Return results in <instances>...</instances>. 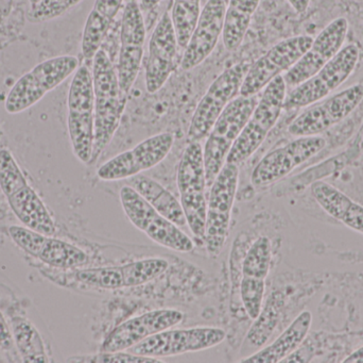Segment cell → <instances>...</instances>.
Listing matches in <instances>:
<instances>
[{
  "mask_svg": "<svg viewBox=\"0 0 363 363\" xmlns=\"http://www.w3.org/2000/svg\"><path fill=\"white\" fill-rule=\"evenodd\" d=\"M94 96H95V136L93 157L95 163L108 146L121 125L128 94L119 85L117 68L108 53L100 49L93 59Z\"/></svg>",
  "mask_w": 363,
  "mask_h": 363,
  "instance_id": "cell-1",
  "label": "cell"
},
{
  "mask_svg": "<svg viewBox=\"0 0 363 363\" xmlns=\"http://www.w3.org/2000/svg\"><path fill=\"white\" fill-rule=\"evenodd\" d=\"M287 90L283 75L273 79L264 87L257 106L233 144L226 158V163L239 166L262 146L281 117Z\"/></svg>",
  "mask_w": 363,
  "mask_h": 363,
  "instance_id": "cell-2",
  "label": "cell"
},
{
  "mask_svg": "<svg viewBox=\"0 0 363 363\" xmlns=\"http://www.w3.org/2000/svg\"><path fill=\"white\" fill-rule=\"evenodd\" d=\"M67 127L72 151L79 161L91 163L95 136L93 74L86 65L74 72L67 97Z\"/></svg>",
  "mask_w": 363,
  "mask_h": 363,
  "instance_id": "cell-3",
  "label": "cell"
},
{
  "mask_svg": "<svg viewBox=\"0 0 363 363\" xmlns=\"http://www.w3.org/2000/svg\"><path fill=\"white\" fill-rule=\"evenodd\" d=\"M258 96H237L218 117L203 147L207 188L219 174L235 141L249 121L258 104Z\"/></svg>",
  "mask_w": 363,
  "mask_h": 363,
  "instance_id": "cell-4",
  "label": "cell"
},
{
  "mask_svg": "<svg viewBox=\"0 0 363 363\" xmlns=\"http://www.w3.org/2000/svg\"><path fill=\"white\" fill-rule=\"evenodd\" d=\"M79 68L78 58L60 55L34 66L13 85L4 102L10 114H18L38 104Z\"/></svg>",
  "mask_w": 363,
  "mask_h": 363,
  "instance_id": "cell-5",
  "label": "cell"
},
{
  "mask_svg": "<svg viewBox=\"0 0 363 363\" xmlns=\"http://www.w3.org/2000/svg\"><path fill=\"white\" fill-rule=\"evenodd\" d=\"M177 185L187 226L196 239L204 241L207 183L200 142H189L186 146L177 172Z\"/></svg>",
  "mask_w": 363,
  "mask_h": 363,
  "instance_id": "cell-6",
  "label": "cell"
},
{
  "mask_svg": "<svg viewBox=\"0 0 363 363\" xmlns=\"http://www.w3.org/2000/svg\"><path fill=\"white\" fill-rule=\"evenodd\" d=\"M169 268L163 258H149L129 262L123 266L102 268L77 269L64 275V286L72 283L89 289L119 290L146 285L159 278Z\"/></svg>",
  "mask_w": 363,
  "mask_h": 363,
  "instance_id": "cell-7",
  "label": "cell"
},
{
  "mask_svg": "<svg viewBox=\"0 0 363 363\" xmlns=\"http://www.w3.org/2000/svg\"><path fill=\"white\" fill-rule=\"evenodd\" d=\"M238 181L239 166L225 163L209 188L204 242L211 257L217 258L228 240Z\"/></svg>",
  "mask_w": 363,
  "mask_h": 363,
  "instance_id": "cell-8",
  "label": "cell"
},
{
  "mask_svg": "<svg viewBox=\"0 0 363 363\" xmlns=\"http://www.w3.org/2000/svg\"><path fill=\"white\" fill-rule=\"evenodd\" d=\"M121 206L132 225L153 242L178 253H190L194 241L181 227L157 212L133 188L123 185L119 192Z\"/></svg>",
  "mask_w": 363,
  "mask_h": 363,
  "instance_id": "cell-9",
  "label": "cell"
},
{
  "mask_svg": "<svg viewBox=\"0 0 363 363\" xmlns=\"http://www.w3.org/2000/svg\"><path fill=\"white\" fill-rule=\"evenodd\" d=\"M359 61V49L355 44L343 46L317 74L290 89L284 109L306 108L330 96L351 77Z\"/></svg>",
  "mask_w": 363,
  "mask_h": 363,
  "instance_id": "cell-10",
  "label": "cell"
},
{
  "mask_svg": "<svg viewBox=\"0 0 363 363\" xmlns=\"http://www.w3.org/2000/svg\"><path fill=\"white\" fill-rule=\"evenodd\" d=\"M249 68V63L240 62L226 68L213 80L192 115L187 134L189 142L207 138L218 117L238 95Z\"/></svg>",
  "mask_w": 363,
  "mask_h": 363,
  "instance_id": "cell-11",
  "label": "cell"
},
{
  "mask_svg": "<svg viewBox=\"0 0 363 363\" xmlns=\"http://www.w3.org/2000/svg\"><path fill=\"white\" fill-rule=\"evenodd\" d=\"M363 100V85H352L338 93L306 107L288 127L291 136H320L337 124L345 121Z\"/></svg>",
  "mask_w": 363,
  "mask_h": 363,
  "instance_id": "cell-12",
  "label": "cell"
},
{
  "mask_svg": "<svg viewBox=\"0 0 363 363\" xmlns=\"http://www.w3.org/2000/svg\"><path fill=\"white\" fill-rule=\"evenodd\" d=\"M225 338L226 332L222 328L213 326H199L186 330L169 328L149 337L128 352L146 357H172L213 349L223 342Z\"/></svg>",
  "mask_w": 363,
  "mask_h": 363,
  "instance_id": "cell-13",
  "label": "cell"
},
{
  "mask_svg": "<svg viewBox=\"0 0 363 363\" xmlns=\"http://www.w3.org/2000/svg\"><path fill=\"white\" fill-rule=\"evenodd\" d=\"M313 40L311 36H296L277 43L250 65L239 95H257L273 79L288 72L308 50Z\"/></svg>",
  "mask_w": 363,
  "mask_h": 363,
  "instance_id": "cell-14",
  "label": "cell"
},
{
  "mask_svg": "<svg viewBox=\"0 0 363 363\" xmlns=\"http://www.w3.org/2000/svg\"><path fill=\"white\" fill-rule=\"evenodd\" d=\"M174 144V136L170 132L150 136L102 164L97 170L98 178L110 183L138 176L165 160Z\"/></svg>",
  "mask_w": 363,
  "mask_h": 363,
  "instance_id": "cell-15",
  "label": "cell"
},
{
  "mask_svg": "<svg viewBox=\"0 0 363 363\" xmlns=\"http://www.w3.org/2000/svg\"><path fill=\"white\" fill-rule=\"evenodd\" d=\"M321 136H298L284 146L267 153L251 175V183L255 188H264L281 180L298 166L309 161L326 147Z\"/></svg>",
  "mask_w": 363,
  "mask_h": 363,
  "instance_id": "cell-16",
  "label": "cell"
},
{
  "mask_svg": "<svg viewBox=\"0 0 363 363\" xmlns=\"http://www.w3.org/2000/svg\"><path fill=\"white\" fill-rule=\"evenodd\" d=\"M146 25L140 4L127 2L121 18V49L117 75L121 90L129 95L138 79L144 58Z\"/></svg>",
  "mask_w": 363,
  "mask_h": 363,
  "instance_id": "cell-17",
  "label": "cell"
},
{
  "mask_svg": "<svg viewBox=\"0 0 363 363\" xmlns=\"http://www.w3.org/2000/svg\"><path fill=\"white\" fill-rule=\"evenodd\" d=\"M349 31V23L339 17L328 23L315 38L308 50L284 75L287 89L306 81L317 74L342 49Z\"/></svg>",
  "mask_w": 363,
  "mask_h": 363,
  "instance_id": "cell-18",
  "label": "cell"
},
{
  "mask_svg": "<svg viewBox=\"0 0 363 363\" xmlns=\"http://www.w3.org/2000/svg\"><path fill=\"white\" fill-rule=\"evenodd\" d=\"M183 321L184 313L178 309H157L143 313L115 327L104 339L101 351L128 352L149 337L174 327Z\"/></svg>",
  "mask_w": 363,
  "mask_h": 363,
  "instance_id": "cell-19",
  "label": "cell"
},
{
  "mask_svg": "<svg viewBox=\"0 0 363 363\" xmlns=\"http://www.w3.org/2000/svg\"><path fill=\"white\" fill-rule=\"evenodd\" d=\"M178 40L169 12H165L155 26L149 40L145 83L148 93L159 92L167 82L176 66Z\"/></svg>",
  "mask_w": 363,
  "mask_h": 363,
  "instance_id": "cell-20",
  "label": "cell"
},
{
  "mask_svg": "<svg viewBox=\"0 0 363 363\" xmlns=\"http://www.w3.org/2000/svg\"><path fill=\"white\" fill-rule=\"evenodd\" d=\"M225 11L224 0H208L205 4L184 51L182 70H194L213 53L223 31Z\"/></svg>",
  "mask_w": 363,
  "mask_h": 363,
  "instance_id": "cell-21",
  "label": "cell"
},
{
  "mask_svg": "<svg viewBox=\"0 0 363 363\" xmlns=\"http://www.w3.org/2000/svg\"><path fill=\"white\" fill-rule=\"evenodd\" d=\"M313 324V315L311 311L301 313L291 324L281 332L268 347L256 352L253 355L245 359L240 360L242 363H279L283 362L288 356L300 349L308 336L309 330Z\"/></svg>",
  "mask_w": 363,
  "mask_h": 363,
  "instance_id": "cell-22",
  "label": "cell"
},
{
  "mask_svg": "<svg viewBox=\"0 0 363 363\" xmlns=\"http://www.w3.org/2000/svg\"><path fill=\"white\" fill-rule=\"evenodd\" d=\"M8 202L14 215L26 227L47 237L55 234V222L50 213L29 185L9 196Z\"/></svg>",
  "mask_w": 363,
  "mask_h": 363,
  "instance_id": "cell-23",
  "label": "cell"
},
{
  "mask_svg": "<svg viewBox=\"0 0 363 363\" xmlns=\"http://www.w3.org/2000/svg\"><path fill=\"white\" fill-rule=\"evenodd\" d=\"M130 187L133 188L157 212L176 224L179 227L187 225L185 213L181 202L155 179L145 175H138L129 179Z\"/></svg>",
  "mask_w": 363,
  "mask_h": 363,
  "instance_id": "cell-24",
  "label": "cell"
},
{
  "mask_svg": "<svg viewBox=\"0 0 363 363\" xmlns=\"http://www.w3.org/2000/svg\"><path fill=\"white\" fill-rule=\"evenodd\" d=\"M259 2L260 0H228L222 31L224 47L228 51H235L240 46Z\"/></svg>",
  "mask_w": 363,
  "mask_h": 363,
  "instance_id": "cell-25",
  "label": "cell"
},
{
  "mask_svg": "<svg viewBox=\"0 0 363 363\" xmlns=\"http://www.w3.org/2000/svg\"><path fill=\"white\" fill-rule=\"evenodd\" d=\"M38 259L55 270L65 271L82 269L89 261L84 251L52 237H47Z\"/></svg>",
  "mask_w": 363,
  "mask_h": 363,
  "instance_id": "cell-26",
  "label": "cell"
},
{
  "mask_svg": "<svg viewBox=\"0 0 363 363\" xmlns=\"http://www.w3.org/2000/svg\"><path fill=\"white\" fill-rule=\"evenodd\" d=\"M11 332L14 339L15 347L25 362H48L42 337L31 322L21 315L10 319Z\"/></svg>",
  "mask_w": 363,
  "mask_h": 363,
  "instance_id": "cell-27",
  "label": "cell"
},
{
  "mask_svg": "<svg viewBox=\"0 0 363 363\" xmlns=\"http://www.w3.org/2000/svg\"><path fill=\"white\" fill-rule=\"evenodd\" d=\"M201 14V0H174L172 16L179 47L186 48Z\"/></svg>",
  "mask_w": 363,
  "mask_h": 363,
  "instance_id": "cell-28",
  "label": "cell"
},
{
  "mask_svg": "<svg viewBox=\"0 0 363 363\" xmlns=\"http://www.w3.org/2000/svg\"><path fill=\"white\" fill-rule=\"evenodd\" d=\"M272 244L268 237H260L250 247L242 262V276L266 279L270 272Z\"/></svg>",
  "mask_w": 363,
  "mask_h": 363,
  "instance_id": "cell-29",
  "label": "cell"
},
{
  "mask_svg": "<svg viewBox=\"0 0 363 363\" xmlns=\"http://www.w3.org/2000/svg\"><path fill=\"white\" fill-rule=\"evenodd\" d=\"M330 215L350 229L363 234V206L343 192L335 200Z\"/></svg>",
  "mask_w": 363,
  "mask_h": 363,
  "instance_id": "cell-30",
  "label": "cell"
},
{
  "mask_svg": "<svg viewBox=\"0 0 363 363\" xmlns=\"http://www.w3.org/2000/svg\"><path fill=\"white\" fill-rule=\"evenodd\" d=\"M266 279L242 276L240 283V298L243 308L247 317L252 320L258 319L262 309Z\"/></svg>",
  "mask_w": 363,
  "mask_h": 363,
  "instance_id": "cell-31",
  "label": "cell"
},
{
  "mask_svg": "<svg viewBox=\"0 0 363 363\" xmlns=\"http://www.w3.org/2000/svg\"><path fill=\"white\" fill-rule=\"evenodd\" d=\"M28 185L25 175L10 151H0V188L6 198Z\"/></svg>",
  "mask_w": 363,
  "mask_h": 363,
  "instance_id": "cell-32",
  "label": "cell"
},
{
  "mask_svg": "<svg viewBox=\"0 0 363 363\" xmlns=\"http://www.w3.org/2000/svg\"><path fill=\"white\" fill-rule=\"evenodd\" d=\"M67 362L79 363H164L160 358L135 355L130 352H102L91 355L74 356Z\"/></svg>",
  "mask_w": 363,
  "mask_h": 363,
  "instance_id": "cell-33",
  "label": "cell"
},
{
  "mask_svg": "<svg viewBox=\"0 0 363 363\" xmlns=\"http://www.w3.org/2000/svg\"><path fill=\"white\" fill-rule=\"evenodd\" d=\"M82 0H42L38 6L30 9L28 18L32 23L51 21L65 14Z\"/></svg>",
  "mask_w": 363,
  "mask_h": 363,
  "instance_id": "cell-34",
  "label": "cell"
},
{
  "mask_svg": "<svg viewBox=\"0 0 363 363\" xmlns=\"http://www.w3.org/2000/svg\"><path fill=\"white\" fill-rule=\"evenodd\" d=\"M9 234L17 246L21 247L28 255L34 258H38L47 238V236L40 232H34L30 228L21 227V226L9 227Z\"/></svg>",
  "mask_w": 363,
  "mask_h": 363,
  "instance_id": "cell-35",
  "label": "cell"
},
{
  "mask_svg": "<svg viewBox=\"0 0 363 363\" xmlns=\"http://www.w3.org/2000/svg\"><path fill=\"white\" fill-rule=\"evenodd\" d=\"M14 349V339H13L10 326L0 311V350L6 353H13Z\"/></svg>",
  "mask_w": 363,
  "mask_h": 363,
  "instance_id": "cell-36",
  "label": "cell"
},
{
  "mask_svg": "<svg viewBox=\"0 0 363 363\" xmlns=\"http://www.w3.org/2000/svg\"><path fill=\"white\" fill-rule=\"evenodd\" d=\"M290 6L298 13H304L308 9L311 0H288Z\"/></svg>",
  "mask_w": 363,
  "mask_h": 363,
  "instance_id": "cell-37",
  "label": "cell"
},
{
  "mask_svg": "<svg viewBox=\"0 0 363 363\" xmlns=\"http://www.w3.org/2000/svg\"><path fill=\"white\" fill-rule=\"evenodd\" d=\"M14 0H0V16L6 18L11 14Z\"/></svg>",
  "mask_w": 363,
  "mask_h": 363,
  "instance_id": "cell-38",
  "label": "cell"
},
{
  "mask_svg": "<svg viewBox=\"0 0 363 363\" xmlns=\"http://www.w3.org/2000/svg\"><path fill=\"white\" fill-rule=\"evenodd\" d=\"M345 363H363V347H359V349L356 350L354 353H352L351 355L347 356L345 360H343Z\"/></svg>",
  "mask_w": 363,
  "mask_h": 363,
  "instance_id": "cell-39",
  "label": "cell"
},
{
  "mask_svg": "<svg viewBox=\"0 0 363 363\" xmlns=\"http://www.w3.org/2000/svg\"><path fill=\"white\" fill-rule=\"evenodd\" d=\"M162 0H140V6L143 12L153 10Z\"/></svg>",
  "mask_w": 363,
  "mask_h": 363,
  "instance_id": "cell-40",
  "label": "cell"
},
{
  "mask_svg": "<svg viewBox=\"0 0 363 363\" xmlns=\"http://www.w3.org/2000/svg\"><path fill=\"white\" fill-rule=\"evenodd\" d=\"M42 0H29L30 2V9L34 8V6H38Z\"/></svg>",
  "mask_w": 363,
  "mask_h": 363,
  "instance_id": "cell-41",
  "label": "cell"
},
{
  "mask_svg": "<svg viewBox=\"0 0 363 363\" xmlns=\"http://www.w3.org/2000/svg\"><path fill=\"white\" fill-rule=\"evenodd\" d=\"M131 1L138 2V1H140V0H125V4H127V2H131Z\"/></svg>",
  "mask_w": 363,
  "mask_h": 363,
  "instance_id": "cell-42",
  "label": "cell"
},
{
  "mask_svg": "<svg viewBox=\"0 0 363 363\" xmlns=\"http://www.w3.org/2000/svg\"><path fill=\"white\" fill-rule=\"evenodd\" d=\"M225 1V4H228V0H224Z\"/></svg>",
  "mask_w": 363,
  "mask_h": 363,
  "instance_id": "cell-43",
  "label": "cell"
}]
</instances>
